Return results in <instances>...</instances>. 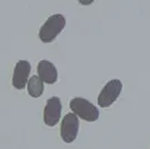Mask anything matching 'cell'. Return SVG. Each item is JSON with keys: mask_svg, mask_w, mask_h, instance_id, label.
Listing matches in <instances>:
<instances>
[{"mask_svg": "<svg viewBox=\"0 0 150 149\" xmlns=\"http://www.w3.org/2000/svg\"><path fill=\"white\" fill-rule=\"evenodd\" d=\"M66 21L62 13H54L50 16L39 31V39L43 43H52L62 33Z\"/></svg>", "mask_w": 150, "mask_h": 149, "instance_id": "6da1fadb", "label": "cell"}, {"mask_svg": "<svg viewBox=\"0 0 150 149\" xmlns=\"http://www.w3.org/2000/svg\"><path fill=\"white\" fill-rule=\"evenodd\" d=\"M69 109L72 110V113H74L77 118H81L82 120L88 122L96 121L100 117L99 109L92 102L81 96H76L71 100Z\"/></svg>", "mask_w": 150, "mask_h": 149, "instance_id": "7a4b0ae2", "label": "cell"}, {"mask_svg": "<svg viewBox=\"0 0 150 149\" xmlns=\"http://www.w3.org/2000/svg\"><path fill=\"white\" fill-rule=\"evenodd\" d=\"M122 91V82L118 79H113L109 81L102 87L100 94L98 96V104L101 108H108L112 106L119 98Z\"/></svg>", "mask_w": 150, "mask_h": 149, "instance_id": "3957f363", "label": "cell"}, {"mask_svg": "<svg viewBox=\"0 0 150 149\" xmlns=\"http://www.w3.org/2000/svg\"><path fill=\"white\" fill-rule=\"evenodd\" d=\"M79 118L74 113H66L61 123V138L64 143H73L79 133Z\"/></svg>", "mask_w": 150, "mask_h": 149, "instance_id": "277c9868", "label": "cell"}, {"mask_svg": "<svg viewBox=\"0 0 150 149\" xmlns=\"http://www.w3.org/2000/svg\"><path fill=\"white\" fill-rule=\"evenodd\" d=\"M62 114V102L58 96H52L44 108V122L48 127L56 126Z\"/></svg>", "mask_w": 150, "mask_h": 149, "instance_id": "5b68a950", "label": "cell"}, {"mask_svg": "<svg viewBox=\"0 0 150 149\" xmlns=\"http://www.w3.org/2000/svg\"><path fill=\"white\" fill-rule=\"evenodd\" d=\"M30 63L25 60L18 61L13 75V85L18 90H23L27 85L29 80V73H30Z\"/></svg>", "mask_w": 150, "mask_h": 149, "instance_id": "8992f818", "label": "cell"}, {"mask_svg": "<svg viewBox=\"0 0 150 149\" xmlns=\"http://www.w3.org/2000/svg\"><path fill=\"white\" fill-rule=\"evenodd\" d=\"M37 73L39 79L47 84H54L58 79L57 68L53 63L47 60H42L38 63Z\"/></svg>", "mask_w": 150, "mask_h": 149, "instance_id": "52a82bcc", "label": "cell"}, {"mask_svg": "<svg viewBox=\"0 0 150 149\" xmlns=\"http://www.w3.org/2000/svg\"><path fill=\"white\" fill-rule=\"evenodd\" d=\"M28 94L33 98H39L44 92V82L39 79L38 75H33L27 83Z\"/></svg>", "mask_w": 150, "mask_h": 149, "instance_id": "ba28073f", "label": "cell"}]
</instances>
